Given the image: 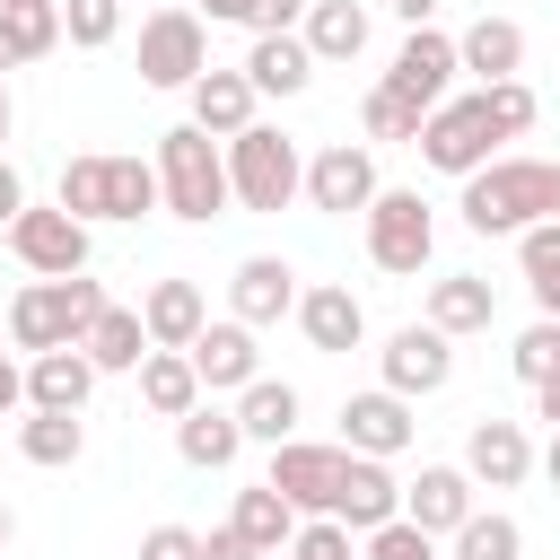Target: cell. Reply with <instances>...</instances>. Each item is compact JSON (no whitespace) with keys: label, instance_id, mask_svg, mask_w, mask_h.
<instances>
[{"label":"cell","instance_id":"obj_53","mask_svg":"<svg viewBox=\"0 0 560 560\" xmlns=\"http://www.w3.org/2000/svg\"><path fill=\"white\" fill-rule=\"evenodd\" d=\"M0 551H9V508H0Z\"/></svg>","mask_w":560,"mask_h":560},{"label":"cell","instance_id":"obj_6","mask_svg":"<svg viewBox=\"0 0 560 560\" xmlns=\"http://www.w3.org/2000/svg\"><path fill=\"white\" fill-rule=\"evenodd\" d=\"M429 245H438V219H429L420 192H376V201H368V262H376V271L411 280V271L429 262Z\"/></svg>","mask_w":560,"mask_h":560},{"label":"cell","instance_id":"obj_21","mask_svg":"<svg viewBox=\"0 0 560 560\" xmlns=\"http://www.w3.org/2000/svg\"><path fill=\"white\" fill-rule=\"evenodd\" d=\"M464 472H472V481H490V490H516V481L534 472L525 429H516V420H472V438H464Z\"/></svg>","mask_w":560,"mask_h":560},{"label":"cell","instance_id":"obj_22","mask_svg":"<svg viewBox=\"0 0 560 560\" xmlns=\"http://www.w3.org/2000/svg\"><path fill=\"white\" fill-rule=\"evenodd\" d=\"M350 534H376L385 516H402V481L385 472V455H350V472H341V508H332Z\"/></svg>","mask_w":560,"mask_h":560},{"label":"cell","instance_id":"obj_43","mask_svg":"<svg viewBox=\"0 0 560 560\" xmlns=\"http://www.w3.org/2000/svg\"><path fill=\"white\" fill-rule=\"evenodd\" d=\"M306 9H315V0H236V26H254V35H289Z\"/></svg>","mask_w":560,"mask_h":560},{"label":"cell","instance_id":"obj_42","mask_svg":"<svg viewBox=\"0 0 560 560\" xmlns=\"http://www.w3.org/2000/svg\"><path fill=\"white\" fill-rule=\"evenodd\" d=\"M289 560H350V525L341 516H306L289 534Z\"/></svg>","mask_w":560,"mask_h":560},{"label":"cell","instance_id":"obj_20","mask_svg":"<svg viewBox=\"0 0 560 560\" xmlns=\"http://www.w3.org/2000/svg\"><path fill=\"white\" fill-rule=\"evenodd\" d=\"M298 332H306L315 350H359V341H368V306H359L341 280L298 289Z\"/></svg>","mask_w":560,"mask_h":560},{"label":"cell","instance_id":"obj_14","mask_svg":"<svg viewBox=\"0 0 560 560\" xmlns=\"http://www.w3.org/2000/svg\"><path fill=\"white\" fill-rule=\"evenodd\" d=\"M192 368H201V394H245L262 376V350H254V324L228 315V324H201L192 341Z\"/></svg>","mask_w":560,"mask_h":560},{"label":"cell","instance_id":"obj_30","mask_svg":"<svg viewBox=\"0 0 560 560\" xmlns=\"http://www.w3.org/2000/svg\"><path fill=\"white\" fill-rule=\"evenodd\" d=\"M18 455H26V464H44V472L79 464V455H88L79 411H35V402H26V420H18Z\"/></svg>","mask_w":560,"mask_h":560},{"label":"cell","instance_id":"obj_28","mask_svg":"<svg viewBox=\"0 0 560 560\" xmlns=\"http://www.w3.org/2000/svg\"><path fill=\"white\" fill-rule=\"evenodd\" d=\"M140 402H149L158 420H184V411L201 402V368H192V350H149V359H140Z\"/></svg>","mask_w":560,"mask_h":560},{"label":"cell","instance_id":"obj_34","mask_svg":"<svg viewBox=\"0 0 560 560\" xmlns=\"http://www.w3.org/2000/svg\"><path fill=\"white\" fill-rule=\"evenodd\" d=\"M61 44V0H35V9H0V70L18 61H44Z\"/></svg>","mask_w":560,"mask_h":560},{"label":"cell","instance_id":"obj_7","mask_svg":"<svg viewBox=\"0 0 560 560\" xmlns=\"http://www.w3.org/2000/svg\"><path fill=\"white\" fill-rule=\"evenodd\" d=\"M341 472H350V446H306V438H280L262 481H271L298 516H332V508H341Z\"/></svg>","mask_w":560,"mask_h":560},{"label":"cell","instance_id":"obj_3","mask_svg":"<svg viewBox=\"0 0 560 560\" xmlns=\"http://www.w3.org/2000/svg\"><path fill=\"white\" fill-rule=\"evenodd\" d=\"M114 298L88 280V271H70V280H26L18 298H9V341L35 359V350H61V341H79L96 315H105Z\"/></svg>","mask_w":560,"mask_h":560},{"label":"cell","instance_id":"obj_52","mask_svg":"<svg viewBox=\"0 0 560 560\" xmlns=\"http://www.w3.org/2000/svg\"><path fill=\"white\" fill-rule=\"evenodd\" d=\"M201 9H210V18H236V0H201Z\"/></svg>","mask_w":560,"mask_h":560},{"label":"cell","instance_id":"obj_39","mask_svg":"<svg viewBox=\"0 0 560 560\" xmlns=\"http://www.w3.org/2000/svg\"><path fill=\"white\" fill-rule=\"evenodd\" d=\"M61 35H70L79 52L114 44V35H122V0H61Z\"/></svg>","mask_w":560,"mask_h":560},{"label":"cell","instance_id":"obj_45","mask_svg":"<svg viewBox=\"0 0 560 560\" xmlns=\"http://www.w3.org/2000/svg\"><path fill=\"white\" fill-rule=\"evenodd\" d=\"M201 560H262V551H254L236 525H210V534H201Z\"/></svg>","mask_w":560,"mask_h":560},{"label":"cell","instance_id":"obj_19","mask_svg":"<svg viewBox=\"0 0 560 560\" xmlns=\"http://www.w3.org/2000/svg\"><path fill=\"white\" fill-rule=\"evenodd\" d=\"M140 324H149V341H158V350H192V341H201V324H210V298H201L192 280H149Z\"/></svg>","mask_w":560,"mask_h":560},{"label":"cell","instance_id":"obj_23","mask_svg":"<svg viewBox=\"0 0 560 560\" xmlns=\"http://www.w3.org/2000/svg\"><path fill=\"white\" fill-rule=\"evenodd\" d=\"M184 96H192V122H201L210 140H236V131L254 122V96H262V88H254L245 70H201Z\"/></svg>","mask_w":560,"mask_h":560},{"label":"cell","instance_id":"obj_41","mask_svg":"<svg viewBox=\"0 0 560 560\" xmlns=\"http://www.w3.org/2000/svg\"><path fill=\"white\" fill-rule=\"evenodd\" d=\"M368 560H438V534H420L411 516H385L368 534Z\"/></svg>","mask_w":560,"mask_h":560},{"label":"cell","instance_id":"obj_47","mask_svg":"<svg viewBox=\"0 0 560 560\" xmlns=\"http://www.w3.org/2000/svg\"><path fill=\"white\" fill-rule=\"evenodd\" d=\"M18 402H26V368L0 350V411H18Z\"/></svg>","mask_w":560,"mask_h":560},{"label":"cell","instance_id":"obj_9","mask_svg":"<svg viewBox=\"0 0 560 560\" xmlns=\"http://www.w3.org/2000/svg\"><path fill=\"white\" fill-rule=\"evenodd\" d=\"M9 254H18L35 280H70V271H88V219H70L61 201H52V210L26 201V210L9 219Z\"/></svg>","mask_w":560,"mask_h":560},{"label":"cell","instance_id":"obj_35","mask_svg":"<svg viewBox=\"0 0 560 560\" xmlns=\"http://www.w3.org/2000/svg\"><path fill=\"white\" fill-rule=\"evenodd\" d=\"M516 262H525L534 306H542V315H560V219H534V228L516 236Z\"/></svg>","mask_w":560,"mask_h":560},{"label":"cell","instance_id":"obj_17","mask_svg":"<svg viewBox=\"0 0 560 560\" xmlns=\"http://www.w3.org/2000/svg\"><path fill=\"white\" fill-rule=\"evenodd\" d=\"M402 516L420 534H455L472 516V472L464 464H420V481H402Z\"/></svg>","mask_w":560,"mask_h":560},{"label":"cell","instance_id":"obj_24","mask_svg":"<svg viewBox=\"0 0 560 560\" xmlns=\"http://www.w3.org/2000/svg\"><path fill=\"white\" fill-rule=\"evenodd\" d=\"M175 455H184L192 472H228V464L245 455V420H236V411H210V402H192V411L175 420Z\"/></svg>","mask_w":560,"mask_h":560},{"label":"cell","instance_id":"obj_4","mask_svg":"<svg viewBox=\"0 0 560 560\" xmlns=\"http://www.w3.org/2000/svg\"><path fill=\"white\" fill-rule=\"evenodd\" d=\"M228 192H236V210H289V201L306 192L298 140L271 131V122H245V131L228 140Z\"/></svg>","mask_w":560,"mask_h":560},{"label":"cell","instance_id":"obj_27","mask_svg":"<svg viewBox=\"0 0 560 560\" xmlns=\"http://www.w3.org/2000/svg\"><path fill=\"white\" fill-rule=\"evenodd\" d=\"M455 52H464V70L490 88V79H516L525 70V26L516 18H472L464 35H455Z\"/></svg>","mask_w":560,"mask_h":560},{"label":"cell","instance_id":"obj_2","mask_svg":"<svg viewBox=\"0 0 560 560\" xmlns=\"http://www.w3.org/2000/svg\"><path fill=\"white\" fill-rule=\"evenodd\" d=\"M158 192H166V210L184 219V228H210L236 192H228V149L201 131V122H175V131H158Z\"/></svg>","mask_w":560,"mask_h":560},{"label":"cell","instance_id":"obj_15","mask_svg":"<svg viewBox=\"0 0 560 560\" xmlns=\"http://www.w3.org/2000/svg\"><path fill=\"white\" fill-rule=\"evenodd\" d=\"M446 376H455V332L402 324V332L385 341V385H394V394H438Z\"/></svg>","mask_w":560,"mask_h":560},{"label":"cell","instance_id":"obj_25","mask_svg":"<svg viewBox=\"0 0 560 560\" xmlns=\"http://www.w3.org/2000/svg\"><path fill=\"white\" fill-rule=\"evenodd\" d=\"M490 315H499V289L481 280V271H446V280H429V324L438 332H490Z\"/></svg>","mask_w":560,"mask_h":560},{"label":"cell","instance_id":"obj_16","mask_svg":"<svg viewBox=\"0 0 560 560\" xmlns=\"http://www.w3.org/2000/svg\"><path fill=\"white\" fill-rule=\"evenodd\" d=\"M88 394H96V359H88L79 341L26 359V402H35V411H88Z\"/></svg>","mask_w":560,"mask_h":560},{"label":"cell","instance_id":"obj_1","mask_svg":"<svg viewBox=\"0 0 560 560\" xmlns=\"http://www.w3.org/2000/svg\"><path fill=\"white\" fill-rule=\"evenodd\" d=\"M534 219H560V166L551 158H490L464 175V228L472 236H525Z\"/></svg>","mask_w":560,"mask_h":560},{"label":"cell","instance_id":"obj_29","mask_svg":"<svg viewBox=\"0 0 560 560\" xmlns=\"http://www.w3.org/2000/svg\"><path fill=\"white\" fill-rule=\"evenodd\" d=\"M245 79H254L262 96H298V88L315 79V52H306V35H254V52H245Z\"/></svg>","mask_w":560,"mask_h":560},{"label":"cell","instance_id":"obj_32","mask_svg":"<svg viewBox=\"0 0 560 560\" xmlns=\"http://www.w3.org/2000/svg\"><path fill=\"white\" fill-rule=\"evenodd\" d=\"M306 52L315 61H359L368 52V9L359 0H315L306 9Z\"/></svg>","mask_w":560,"mask_h":560},{"label":"cell","instance_id":"obj_50","mask_svg":"<svg viewBox=\"0 0 560 560\" xmlns=\"http://www.w3.org/2000/svg\"><path fill=\"white\" fill-rule=\"evenodd\" d=\"M394 9H402L411 26H429V9H438V0H394Z\"/></svg>","mask_w":560,"mask_h":560},{"label":"cell","instance_id":"obj_37","mask_svg":"<svg viewBox=\"0 0 560 560\" xmlns=\"http://www.w3.org/2000/svg\"><path fill=\"white\" fill-rule=\"evenodd\" d=\"M359 114H368V140H420V122H429V114H420L411 96H394L385 79L368 88V105H359Z\"/></svg>","mask_w":560,"mask_h":560},{"label":"cell","instance_id":"obj_36","mask_svg":"<svg viewBox=\"0 0 560 560\" xmlns=\"http://www.w3.org/2000/svg\"><path fill=\"white\" fill-rule=\"evenodd\" d=\"M446 542H455V560H525V534H516V516H499V508H490V516L472 508Z\"/></svg>","mask_w":560,"mask_h":560},{"label":"cell","instance_id":"obj_48","mask_svg":"<svg viewBox=\"0 0 560 560\" xmlns=\"http://www.w3.org/2000/svg\"><path fill=\"white\" fill-rule=\"evenodd\" d=\"M534 411H542V420L560 429V376H542V385H534Z\"/></svg>","mask_w":560,"mask_h":560},{"label":"cell","instance_id":"obj_54","mask_svg":"<svg viewBox=\"0 0 560 560\" xmlns=\"http://www.w3.org/2000/svg\"><path fill=\"white\" fill-rule=\"evenodd\" d=\"M0 9H35V0H0Z\"/></svg>","mask_w":560,"mask_h":560},{"label":"cell","instance_id":"obj_51","mask_svg":"<svg viewBox=\"0 0 560 560\" xmlns=\"http://www.w3.org/2000/svg\"><path fill=\"white\" fill-rule=\"evenodd\" d=\"M9 122H18V105H9V79H0V140H9Z\"/></svg>","mask_w":560,"mask_h":560},{"label":"cell","instance_id":"obj_46","mask_svg":"<svg viewBox=\"0 0 560 560\" xmlns=\"http://www.w3.org/2000/svg\"><path fill=\"white\" fill-rule=\"evenodd\" d=\"M18 210H26V175H18V166H9V158H0V228H9V219H18Z\"/></svg>","mask_w":560,"mask_h":560},{"label":"cell","instance_id":"obj_18","mask_svg":"<svg viewBox=\"0 0 560 560\" xmlns=\"http://www.w3.org/2000/svg\"><path fill=\"white\" fill-rule=\"evenodd\" d=\"M228 298H236L245 324H280V315H298V271L280 254H245L236 280H228Z\"/></svg>","mask_w":560,"mask_h":560},{"label":"cell","instance_id":"obj_38","mask_svg":"<svg viewBox=\"0 0 560 560\" xmlns=\"http://www.w3.org/2000/svg\"><path fill=\"white\" fill-rule=\"evenodd\" d=\"M508 368H516L525 385H542V376H560V315H542V324H525V332H516V350H508Z\"/></svg>","mask_w":560,"mask_h":560},{"label":"cell","instance_id":"obj_10","mask_svg":"<svg viewBox=\"0 0 560 560\" xmlns=\"http://www.w3.org/2000/svg\"><path fill=\"white\" fill-rule=\"evenodd\" d=\"M201 70H210V35H201L192 9L140 18V79H149V88H192Z\"/></svg>","mask_w":560,"mask_h":560},{"label":"cell","instance_id":"obj_26","mask_svg":"<svg viewBox=\"0 0 560 560\" xmlns=\"http://www.w3.org/2000/svg\"><path fill=\"white\" fill-rule=\"evenodd\" d=\"M79 350L96 359V376H122V368L140 376V359H149L158 341H149V324H140V306H105V315H96V324L79 332Z\"/></svg>","mask_w":560,"mask_h":560},{"label":"cell","instance_id":"obj_33","mask_svg":"<svg viewBox=\"0 0 560 560\" xmlns=\"http://www.w3.org/2000/svg\"><path fill=\"white\" fill-rule=\"evenodd\" d=\"M236 420H245V438H254V446H280V438L298 429V385H280V376H254V385L236 394Z\"/></svg>","mask_w":560,"mask_h":560},{"label":"cell","instance_id":"obj_49","mask_svg":"<svg viewBox=\"0 0 560 560\" xmlns=\"http://www.w3.org/2000/svg\"><path fill=\"white\" fill-rule=\"evenodd\" d=\"M542 472H551V490H560V429H551V446H542Z\"/></svg>","mask_w":560,"mask_h":560},{"label":"cell","instance_id":"obj_5","mask_svg":"<svg viewBox=\"0 0 560 560\" xmlns=\"http://www.w3.org/2000/svg\"><path fill=\"white\" fill-rule=\"evenodd\" d=\"M166 192H158V166L149 158H70L61 166V210L70 219H140V210H158Z\"/></svg>","mask_w":560,"mask_h":560},{"label":"cell","instance_id":"obj_12","mask_svg":"<svg viewBox=\"0 0 560 560\" xmlns=\"http://www.w3.org/2000/svg\"><path fill=\"white\" fill-rule=\"evenodd\" d=\"M376 192H385V184H376V158H368L359 140H332V149L306 158V201H315V210H332V219L359 210V219H368Z\"/></svg>","mask_w":560,"mask_h":560},{"label":"cell","instance_id":"obj_40","mask_svg":"<svg viewBox=\"0 0 560 560\" xmlns=\"http://www.w3.org/2000/svg\"><path fill=\"white\" fill-rule=\"evenodd\" d=\"M481 105H490V122H499V140H516V131H534V88H525V79H490V88H481Z\"/></svg>","mask_w":560,"mask_h":560},{"label":"cell","instance_id":"obj_8","mask_svg":"<svg viewBox=\"0 0 560 560\" xmlns=\"http://www.w3.org/2000/svg\"><path fill=\"white\" fill-rule=\"evenodd\" d=\"M490 140H499V122H490L481 88H472V96H446V105L420 122V158H429L438 175H472V166H490Z\"/></svg>","mask_w":560,"mask_h":560},{"label":"cell","instance_id":"obj_11","mask_svg":"<svg viewBox=\"0 0 560 560\" xmlns=\"http://www.w3.org/2000/svg\"><path fill=\"white\" fill-rule=\"evenodd\" d=\"M455 70H464L455 35L411 26V35H402V52H394V70H385V88H394V96H411L420 114H438V105H446V88H455Z\"/></svg>","mask_w":560,"mask_h":560},{"label":"cell","instance_id":"obj_13","mask_svg":"<svg viewBox=\"0 0 560 560\" xmlns=\"http://www.w3.org/2000/svg\"><path fill=\"white\" fill-rule=\"evenodd\" d=\"M411 429H420V420H411V394H394V385L341 402V446H350V455H402Z\"/></svg>","mask_w":560,"mask_h":560},{"label":"cell","instance_id":"obj_44","mask_svg":"<svg viewBox=\"0 0 560 560\" xmlns=\"http://www.w3.org/2000/svg\"><path fill=\"white\" fill-rule=\"evenodd\" d=\"M140 560H201V534H184V525H149V534H140Z\"/></svg>","mask_w":560,"mask_h":560},{"label":"cell","instance_id":"obj_31","mask_svg":"<svg viewBox=\"0 0 560 560\" xmlns=\"http://www.w3.org/2000/svg\"><path fill=\"white\" fill-rule=\"evenodd\" d=\"M228 525H236L262 560H280V551H289V534H298V508H289L271 481H254V490H236V516H228Z\"/></svg>","mask_w":560,"mask_h":560}]
</instances>
